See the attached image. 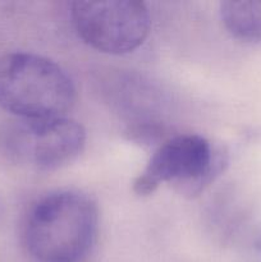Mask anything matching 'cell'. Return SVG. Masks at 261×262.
Returning a JSON list of instances; mask_svg holds the SVG:
<instances>
[{"label": "cell", "mask_w": 261, "mask_h": 262, "mask_svg": "<svg viewBox=\"0 0 261 262\" xmlns=\"http://www.w3.org/2000/svg\"><path fill=\"white\" fill-rule=\"evenodd\" d=\"M96 201L77 189H58L31 206L23 245L35 262H86L99 237Z\"/></svg>", "instance_id": "1"}, {"label": "cell", "mask_w": 261, "mask_h": 262, "mask_svg": "<svg viewBox=\"0 0 261 262\" xmlns=\"http://www.w3.org/2000/svg\"><path fill=\"white\" fill-rule=\"evenodd\" d=\"M76 95L69 74L51 59L26 51L0 56V107L14 118L68 117Z\"/></svg>", "instance_id": "2"}, {"label": "cell", "mask_w": 261, "mask_h": 262, "mask_svg": "<svg viewBox=\"0 0 261 262\" xmlns=\"http://www.w3.org/2000/svg\"><path fill=\"white\" fill-rule=\"evenodd\" d=\"M228 165V154L199 135L166 138L151 155L133 182V192L150 196L163 183L173 184L184 196L193 197L212 183Z\"/></svg>", "instance_id": "3"}, {"label": "cell", "mask_w": 261, "mask_h": 262, "mask_svg": "<svg viewBox=\"0 0 261 262\" xmlns=\"http://www.w3.org/2000/svg\"><path fill=\"white\" fill-rule=\"evenodd\" d=\"M86 130L68 117L9 120L0 130V147L12 163L37 171L68 165L83 150Z\"/></svg>", "instance_id": "4"}, {"label": "cell", "mask_w": 261, "mask_h": 262, "mask_svg": "<svg viewBox=\"0 0 261 262\" xmlns=\"http://www.w3.org/2000/svg\"><path fill=\"white\" fill-rule=\"evenodd\" d=\"M71 19L86 45L109 55L137 50L151 28L147 7L135 0L76 2L71 7Z\"/></svg>", "instance_id": "5"}, {"label": "cell", "mask_w": 261, "mask_h": 262, "mask_svg": "<svg viewBox=\"0 0 261 262\" xmlns=\"http://www.w3.org/2000/svg\"><path fill=\"white\" fill-rule=\"evenodd\" d=\"M220 17L233 37L246 42L261 41V2H223L220 3Z\"/></svg>", "instance_id": "6"}]
</instances>
